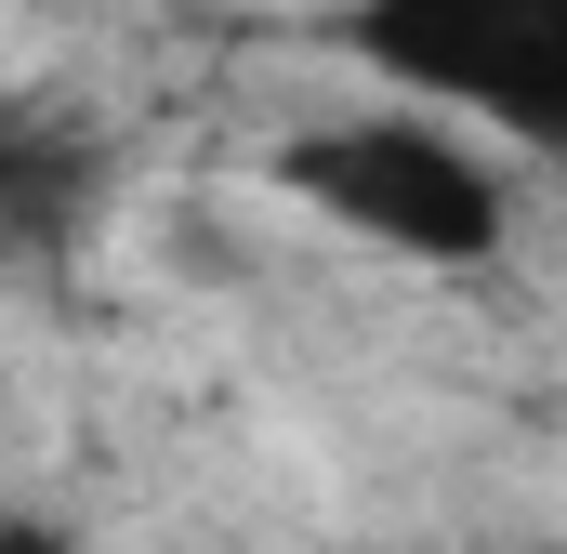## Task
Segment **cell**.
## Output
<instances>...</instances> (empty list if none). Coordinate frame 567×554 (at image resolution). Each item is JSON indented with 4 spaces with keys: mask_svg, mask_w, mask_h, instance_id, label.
<instances>
[{
    "mask_svg": "<svg viewBox=\"0 0 567 554\" xmlns=\"http://www.w3.org/2000/svg\"><path fill=\"white\" fill-rule=\"evenodd\" d=\"M343 53L449 120L567 158V0H343Z\"/></svg>",
    "mask_w": 567,
    "mask_h": 554,
    "instance_id": "cell-2",
    "label": "cell"
},
{
    "mask_svg": "<svg viewBox=\"0 0 567 554\" xmlns=\"http://www.w3.org/2000/svg\"><path fill=\"white\" fill-rule=\"evenodd\" d=\"M278 185L290 198H317L330 225H357L370 252H396V265H488L502 252V172L475 158V145L423 120V106H370V120H317V133L278 145Z\"/></svg>",
    "mask_w": 567,
    "mask_h": 554,
    "instance_id": "cell-1",
    "label": "cell"
},
{
    "mask_svg": "<svg viewBox=\"0 0 567 554\" xmlns=\"http://www.w3.org/2000/svg\"><path fill=\"white\" fill-rule=\"evenodd\" d=\"M0 554H80V542H66L53 515H13V502H0Z\"/></svg>",
    "mask_w": 567,
    "mask_h": 554,
    "instance_id": "cell-3",
    "label": "cell"
}]
</instances>
